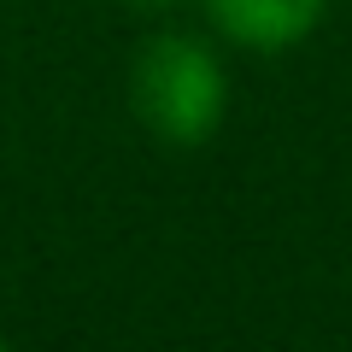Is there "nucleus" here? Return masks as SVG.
Returning <instances> with one entry per match:
<instances>
[{
  "label": "nucleus",
  "instance_id": "2",
  "mask_svg": "<svg viewBox=\"0 0 352 352\" xmlns=\"http://www.w3.org/2000/svg\"><path fill=\"white\" fill-rule=\"evenodd\" d=\"M200 18L223 47L241 53H288L317 36L329 0H200Z\"/></svg>",
  "mask_w": 352,
  "mask_h": 352
},
{
  "label": "nucleus",
  "instance_id": "4",
  "mask_svg": "<svg viewBox=\"0 0 352 352\" xmlns=\"http://www.w3.org/2000/svg\"><path fill=\"white\" fill-rule=\"evenodd\" d=\"M0 352H6V329H0Z\"/></svg>",
  "mask_w": 352,
  "mask_h": 352
},
{
  "label": "nucleus",
  "instance_id": "1",
  "mask_svg": "<svg viewBox=\"0 0 352 352\" xmlns=\"http://www.w3.org/2000/svg\"><path fill=\"white\" fill-rule=\"evenodd\" d=\"M129 112L164 147H206L229 112V71L212 30L159 24L129 53Z\"/></svg>",
  "mask_w": 352,
  "mask_h": 352
},
{
  "label": "nucleus",
  "instance_id": "3",
  "mask_svg": "<svg viewBox=\"0 0 352 352\" xmlns=\"http://www.w3.org/2000/svg\"><path fill=\"white\" fill-rule=\"evenodd\" d=\"M124 6H135V12H153V18H159V12H170V6H182V0H124Z\"/></svg>",
  "mask_w": 352,
  "mask_h": 352
}]
</instances>
